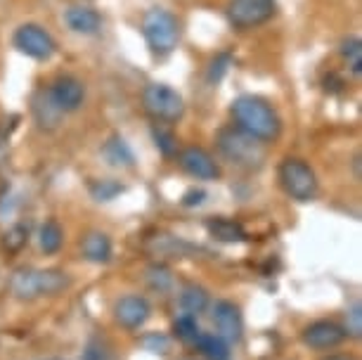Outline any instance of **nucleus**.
<instances>
[{
	"mask_svg": "<svg viewBox=\"0 0 362 360\" xmlns=\"http://www.w3.org/2000/svg\"><path fill=\"white\" fill-rule=\"evenodd\" d=\"M232 119L239 131H244L258 142H275L282 133V119L268 100L258 95H239L230 107Z\"/></svg>",
	"mask_w": 362,
	"mask_h": 360,
	"instance_id": "1",
	"label": "nucleus"
},
{
	"mask_svg": "<svg viewBox=\"0 0 362 360\" xmlns=\"http://www.w3.org/2000/svg\"><path fill=\"white\" fill-rule=\"evenodd\" d=\"M71 289V275L62 268H19L10 277V291L19 301L59 296Z\"/></svg>",
	"mask_w": 362,
	"mask_h": 360,
	"instance_id": "2",
	"label": "nucleus"
},
{
	"mask_svg": "<svg viewBox=\"0 0 362 360\" xmlns=\"http://www.w3.org/2000/svg\"><path fill=\"white\" fill-rule=\"evenodd\" d=\"M218 149L223 152V157L239 168H247V171H258L265 161V147L263 142L251 138L244 131H239L237 126L221 128L216 135Z\"/></svg>",
	"mask_w": 362,
	"mask_h": 360,
	"instance_id": "3",
	"label": "nucleus"
},
{
	"mask_svg": "<svg viewBox=\"0 0 362 360\" xmlns=\"http://www.w3.org/2000/svg\"><path fill=\"white\" fill-rule=\"evenodd\" d=\"M142 36H145L149 50L156 57H166L177 47L180 40V24L168 10L154 8L142 19Z\"/></svg>",
	"mask_w": 362,
	"mask_h": 360,
	"instance_id": "4",
	"label": "nucleus"
},
{
	"mask_svg": "<svg viewBox=\"0 0 362 360\" xmlns=\"http://www.w3.org/2000/svg\"><path fill=\"white\" fill-rule=\"evenodd\" d=\"M277 178L282 190L293 202L308 204L317 197V190H320L317 175L310 168V164H305L303 159L286 157L277 168Z\"/></svg>",
	"mask_w": 362,
	"mask_h": 360,
	"instance_id": "5",
	"label": "nucleus"
},
{
	"mask_svg": "<svg viewBox=\"0 0 362 360\" xmlns=\"http://www.w3.org/2000/svg\"><path fill=\"white\" fill-rule=\"evenodd\" d=\"M142 107L156 124H175L185 114V100L166 83H149L142 91Z\"/></svg>",
	"mask_w": 362,
	"mask_h": 360,
	"instance_id": "6",
	"label": "nucleus"
},
{
	"mask_svg": "<svg viewBox=\"0 0 362 360\" xmlns=\"http://www.w3.org/2000/svg\"><path fill=\"white\" fill-rule=\"evenodd\" d=\"M275 15V0H230L228 19L235 29H254Z\"/></svg>",
	"mask_w": 362,
	"mask_h": 360,
	"instance_id": "7",
	"label": "nucleus"
},
{
	"mask_svg": "<svg viewBox=\"0 0 362 360\" xmlns=\"http://www.w3.org/2000/svg\"><path fill=\"white\" fill-rule=\"evenodd\" d=\"M15 47L19 52H24L26 57L40 59V62H47V59L54 55V50H57L52 36L38 24L19 26L15 31Z\"/></svg>",
	"mask_w": 362,
	"mask_h": 360,
	"instance_id": "8",
	"label": "nucleus"
},
{
	"mask_svg": "<svg viewBox=\"0 0 362 360\" xmlns=\"http://www.w3.org/2000/svg\"><path fill=\"white\" fill-rule=\"evenodd\" d=\"M211 320H214L216 335L221 339H225L230 346L242 342L244 318H242V308H239L235 301H228V298L216 301L214 308H211Z\"/></svg>",
	"mask_w": 362,
	"mask_h": 360,
	"instance_id": "9",
	"label": "nucleus"
},
{
	"mask_svg": "<svg viewBox=\"0 0 362 360\" xmlns=\"http://www.w3.org/2000/svg\"><path fill=\"white\" fill-rule=\"evenodd\" d=\"M348 339L344 325L334 323V320H315L310 325H305L300 332V342L308 346L310 351H334L339 349Z\"/></svg>",
	"mask_w": 362,
	"mask_h": 360,
	"instance_id": "10",
	"label": "nucleus"
},
{
	"mask_svg": "<svg viewBox=\"0 0 362 360\" xmlns=\"http://www.w3.org/2000/svg\"><path fill=\"white\" fill-rule=\"evenodd\" d=\"M152 318V303L140 294H126L116 298L114 303V320L124 330H140Z\"/></svg>",
	"mask_w": 362,
	"mask_h": 360,
	"instance_id": "11",
	"label": "nucleus"
},
{
	"mask_svg": "<svg viewBox=\"0 0 362 360\" xmlns=\"http://www.w3.org/2000/svg\"><path fill=\"white\" fill-rule=\"evenodd\" d=\"M177 164H180V168L187 175H192L197 180L221 178V166H218V161L202 147H185L177 154Z\"/></svg>",
	"mask_w": 362,
	"mask_h": 360,
	"instance_id": "12",
	"label": "nucleus"
},
{
	"mask_svg": "<svg viewBox=\"0 0 362 360\" xmlns=\"http://www.w3.org/2000/svg\"><path fill=\"white\" fill-rule=\"evenodd\" d=\"M54 100V105L62 110V114L66 112H76L86 100V88L76 76H69V74H62L52 81V86L47 88Z\"/></svg>",
	"mask_w": 362,
	"mask_h": 360,
	"instance_id": "13",
	"label": "nucleus"
},
{
	"mask_svg": "<svg viewBox=\"0 0 362 360\" xmlns=\"http://www.w3.org/2000/svg\"><path fill=\"white\" fill-rule=\"evenodd\" d=\"M31 112H33V119H36L38 128H43V131H54L64 117L62 110L54 105V100H52V95L47 88H38V91L33 93Z\"/></svg>",
	"mask_w": 362,
	"mask_h": 360,
	"instance_id": "14",
	"label": "nucleus"
},
{
	"mask_svg": "<svg viewBox=\"0 0 362 360\" xmlns=\"http://www.w3.org/2000/svg\"><path fill=\"white\" fill-rule=\"evenodd\" d=\"M147 251L154 256H161V259H187L194 251H199L194 244L185 242L182 237L175 235H154L147 240Z\"/></svg>",
	"mask_w": 362,
	"mask_h": 360,
	"instance_id": "15",
	"label": "nucleus"
},
{
	"mask_svg": "<svg viewBox=\"0 0 362 360\" xmlns=\"http://www.w3.org/2000/svg\"><path fill=\"white\" fill-rule=\"evenodd\" d=\"M206 233H209V237H214L216 242H223V244H239V242L249 240L247 228L235 219H225V216L209 219L206 221Z\"/></svg>",
	"mask_w": 362,
	"mask_h": 360,
	"instance_id": "16",
	"label": "nucleus"
},
{
	"mask_svg": "<svg viewBox=\"0 0 362 360\" xmlns=\"http://www.w3.org/2000/svg\"><path fill=\"white\" fill-rule=\"evenodd\" d=\"M81 254H83L86 261L90 263H109L112 261V254H114V247H112V240H109L107 233H100V230H93L83 237L81 242Z\"/></svg>",
	"mask_w": 362,
	"mask_h": 360,
	"instance_id": "17",
	"label": "nucleus"
},
{
	"mask_svg": "<svg viewBox=\"0 0 362 360\" xmlns=\"http://www.w3.org/2000/svg\"><path fill=\"white\" fill-rule=\"evenodd\" d=\"M66 24H69L71 31L83 33V36H93V33L100 31L102 26V17L95 8H83V5H74V8L66 10Z\"/></svg>",
	"mask_w": 362,
	"mask_h": 360,
	"instance_id": "18",
	"label": "nucleus"
},
{
	"mask_svg": "<svg viewBox=\"0 0 362 360\" xmlns=\"http://www.w3.org/2000/svg\"><path fill=\"white\" fill-rule=\"evenodd\" d=\"M177 303H180L182 313L199 318L204 310L211 306V296L209 289H204L202 284H185L180 289V296H177Z\"/></svg>",
	"mask_w": 362,
	"mask_h": 360,
	"instance_id": "19",
	"label": "nucleus"
},
{
	"mask_svg": "<svg viewBox=\"0 0 362 360\" xmlns=\"http://www.w3.org/2000/svg\"><path fill=\"white\" fill-rule=\"evenodd\" d=\"M102 154H105L107 164L116 166V168H131L135 166V154L133 149L128 147V142L121 138V135H112L105 147H102Z\"/></svg>",
	"mask_w": 362,
	"mask_h": 360,
	"instance_id": "20",
	"label": "nucleus"
},
{
	"mask_svg": "<svg viewBox=\"0 0 362 360\" xmlns=\"http://www.w3.org/2000/svg\"><path fill=\"white\" fill-rule=\"evenodd\" d=\"M194 346L206 360H230V356H232L230 344L218 335H206V332H202V335L194 339Z\"/></svg>",
	"mask_w": 362,
	"mask_h": 360,
	"instance_id": "21",
	"label": "nucleus"
},
{
	"mask_svg": "<svg viewBox=\"0 0 362 360\" xmlns=\"http://www.w3.org/2000/svg\"><path fill=\"white\" fill-rule=\"evenodd\" d=\"M38 244H40V251H43L45 256H54L59 249H62L64 244V230L59 226L57 221L50 219L45 221L43 226L38 230Z\"/></svg>",
	"mask_w": 362,
	"mask_h": 360,
	"instance_id": "22",
	"label": "nucleus"
},
{
	"mask_svg": "<svg viewBox=\"0 0 362 360\" xmlns=\"http://www.w3.org/2000/svg\"><path fill=\"white\" fill-rule=\"evenodd\" d=\"M145 277H147V284L152 287L154 291H159V294H166L173 287V273H170L168 266H163V263H152L147 270H145Z\"/></svg>",
	"mask_w": 362,
	"mask_h": 360,
	"instance_id": "23",
	"label": "nucleus"
},
{
	"mask_svg": "<svg viewBox=\"0 0 362 360\" xmlns=\"http://www.w3.org/2000/svg\"><path fill=\"white\" fill-rule=\"evenodd\" d=\"M170 332H173V337H175V339H180V342H185V344H194V339L202 335L197 318H194V315H187V313H182V315H177V318H175Z\"/></svg>",
	"mask_w": 362,
	"mask_h": 360,
	"instance_id": "24",
	"label": "nucleus"
},
{
	"mask_svg": "<svg viewBox=\"0 0 362 360\" xmlns=\"http://www.w3.org/2000/svg\"><path fill=\"white\" fill-rule=\"evenodd\" d=\"M121 192H124V185H121L119 180L105 178V180H93L90 182V194H93V199H98V202H112Z\"/></svg>",
	"mask_w": 362,
	"mask_h": 360,
	"instance_id": "25",
	"label": "nucleus"
},
{
	"mask_svg": "<svg viewBox=\"0 0 362 360\" xmlns=\"http://www.w3.org/2000/svg\"><path fill=\"white\" fill-rule=\"evenodd\" d=\"M341 55L351 66V71L355 76H360L362 74V40L360 38H348L344 40V45H341Z\"/></svg>",
	"mask_w": 362,
	"mask_h": 360,
	"instance_id": "26",
	"label": "nucleus"
},
{
	"mask_svg": "<svg viewBox=\"0 0 362 360\" xmlns=\"http://www.w3.org/2000/svg\"><path fill=\"white\" fill-rule=\"evenodd\" d=\"M152 138H154V145L156 149L163 154V157H175L177 152V142H175V135L163 128L161 124H154L152 126Z\"/></svg>",
	"mask_w": 362,
	"mask_h": 360,
	"instance_id": "27",
	"label": "nucleus"
},
{
	"mask_svg": "<svg viewBox=\"0 0 362 360\" xmlns=\"http://www.w3.org/2000/svg\"><path fill=\"white\" fill-rule=\"evenodd\" d=\"M26 242H29V228L22 226V223L12 226L8 233L3 235V249L10 251V254H17V251H22L26 247Z\"/></svg>",
	"mask_w": 362,
	"mask_h": 360,
	"instance_id": "28",
	"label": "nucleus"
},
{
	"mask_svg": "<svg viewBox=\"0 0 362 360\" xmlns=\"http://www.w3.org/2000/svg\"><path fill=\"white\" fill-rule=\"evenodd\" d=\"M348 339H360L362 337V303L355 301L351 308L346 310V325H344Z\"/></svg>",
	"mask_w": 362,
	"mask_h": 360,
	"instance_id": "29",
	"label": "nucleus"
},
{
	"mask_svg": "<svg viewBox=\"0 0 362 360\" xmlns=\"http://www.w3.org/2000/svg\"><path fill=\"white\" fill-rule=\"evenodd\" d=\"M230 64H232V55H228V52H221V55H216L214 62H211V66H209V74H206L209 83H218V81H221L225 74H228Z\"/></svg>",
	"mask_w": 362,
	"mask_h": 360,
	"instance_id": "30",
	"label": "nucleus"
},
{
	"mask_svg": "<svg viewBox=\"0 0 362 360\" xmlns=\"http://www.w3.org/2000/svg\"><path fill=\"white\" fill-rule=\"evenodd\" d=\"M81 360H109V349L102 339H90Z\"/></svg>",
	"mask_w": 362,
	"mask_h": 360,
	"instance_id": "31",
	"label": "nucleus"
},
{
	"mask_svg": "<svg viewBox=\"0 0 362 360\" xmlns=\"http://www.w3.org/2000/svg\"><path fill=\"white\" fill-rule=\"evenodd\" d=\"M204 199H206L204 190H189V192H185V197H182V207H199V204H204Z\"/></svg>",
	"mask_w": 362,
	"mask_h": 360,
	"instance_id": "32",
	"label": "nucleus"
},
{
	"mask_svg": "<svg viewBox=\"0 0 362 360\" xmlns=\"http://www.w3.org/2000/svg\"><path fill=\"white\" fill-rule=\"evenodd\" d=\"M320 360H358V358L351 356V353H329V356H325Z\"/></svg>",
	"mask_w": 362,
	"mask_h": 360,
	"instance_id": "33",
	"label": "nucleus"
},
{
	"mask_svg": "<svg viewBox=\"0 0 362 360\" xmlns=\"http://www.w3.org/2000/svg\"><path fill=\"white\" fill-rule=\"evenodd\" d=\"M50 360H62V358H50Z\"/></svg>",
	"mask_w": 362,
	"mask_h": 360,
	"instance_id": "34",
	"label": "nucleus"
},
{
	"mask_svg": "<svg viewBox=\"0 0 362 360\" xmlns=\"http://www.w3.org/2000/svg\"><path fill=\"white\" fill-rule=\"evenodd\" d=\"M180 360H192V358H180Z\"/></svg>",
	"mask_w": 362,
	"mask_h": 360,
	"instance_id": "35",
	"label": "nucleus"
}]
</instances>
